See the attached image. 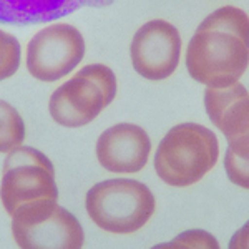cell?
<instances>
[{
  "mask_svg": "<svg viewBox=\"0 0 249 249\" xmlns=\"http://www.w3.org/2000/svg\"><path fill=\"white\" fill-rule=\"evenodd\" d=\"M186 70L195 82L226 88L249 65V17L238 7L214 10L198 25L186 48Z\"/></svg>",
  "mask_w": 249,
  "mask_h": 249,
  "instance_id": "6da1fadb",
  "label": "cell"
},
{
  "mask_svg": "<svg viewBox=\"0 0 249 249\" xmlns=\"http://www.w3.org/2000/svg\"><path fill=\"white\" fill-rule=\"evenodd\" d=\"M219 142L210 128L199 123H179L160 142L155 171L175 188H188L210 173L218 163Z\"/></svg>",
  "mask_w": 249,
  "mask_h": 249,
  "instance_id": "7a4b0ae2",
  "label": "cell"
},
{
  "mask_svg": "<svg viewBox=\"0 0 249 249\" xmlns=\"http://www.w3.org/2000/svg\"><path fill=\"white\" fill-rule=\"evenodd\" d=\"M156 199L142 181L115 178L87 191L85 210L100 230L111 234H133L155 214Z\"/></svg>",
  "mask_w": 249,
  "mask_h": 249,
  "instance_id": "3957f363",
  "label": "cell"
},
{
  "mask_svg": "<svg viewBox=\"0 0 249 249\" xmlns=\"http://www.w3.org/2000/svg\"><path fill=\"white\" fill-rule=\"evenodd\" d=\"M116 91L115 71L103 63H90L52 93L48 111L60 126H85L111 105Z\"/></svg>",
  "mask_w": 249,
  "mask_h": 249,
  "instance_id": "277c9868",
  "label": "cell"
},
{
  "mask_svg": "<svg viewBox=\"0 0 249 249\" xmlns=\"http://www.w3.org/2000/svg\"><path fill=\"white\" fill-rule=\"evenodd\" d=\"M10 218L14 239L23 249H80L85 244L80 221L57 199L23 203Z\"/></svg>",
  "mask_w": 249,
  "mask_h": 249,
  "instance_id": "5b68a950",
  "label": "cell"
},
{
  "mask_svg": "<svg viewBox=\"0 0 249 249\" xmlns=\"http://www.w3.org/2000/svg\"><path fill=\"white\" fill-rule=\"evenodd\" d=\"M0 199L9 214L23 203L58 199L55 168L48 156L23 144L9 151L3 161Z\"/></svg>",
  "mask_w": 249,
  "mask_h": 249,
  "instance_id": "8992f818",
  "label": "cell"
},
{
  "mask_svg": "<svg viewBox=\"0 0 249 249\" xmlns=\"http://www.w3.org/2000/svg\"><path fill=\"white\" fill-rule=\"evenodd\" d=\"M85 38L70 23H52L32 37L27 45V70L40 82H58L85 57Z\"/></svg>",
  "mask_w": 249,
  "mask_h": 249,
  "instance_id": "52a82bcc",
  "label": "cell"
},
{
  "mask_svg": "<svg viewBox=\"0 0 249 249\" xmlns=\"http://www.w3.org/2000/svg\"><path fill=\"white\" fill-rule=\"evenodd\" d=\"M131 65L144 80L161 82L176 71L181 57V35L166 20H150L135 32L130 45Z\"/></svg>",
  "mask_w": 249,
  "mask_h": 249,
  "instance_id": "ba28073f",
  "label": "cell"
},
{
  "mask_svg": "<svg viewBox=\"0 0 249 249\" xmlns=\"http://www.w3.org/2000/svg\"><path fill=\"white\" fill-rule=\"evenodd\" d=\"M98 163L110 173L133 175L146 166L151 153V140L135 123H116L96 140Z\"/></svg>",
  "mask_w": 249,
  "mask_h": 249,
  "instance_id": "9c48e42d",
  "label": "cell"
},
{
  "mask_svg": "<svg viewBox=\"0 0 249 249\" xmlns=\"http://www.w3.org/2000/svg\"><path fill=\"white\" fill-rule=\"evenodd\" d=\"M113 2L115 0H0V23L30 25L53 22L83 7L102 9Z\"/></svg>",
  "mask_w": 249,
  "mask_h": 249,
  "instance_id": "30bf717a",
  "label": "cell"
},
{
  "mask_svg": "<svg viewBox=\"0 0 249 249\" xmlns=\"http://www.w3.org/2000/svg\"><path fill=\"white\" fill-rule=\"evenodd\" d=\"M218 130L226 136L228 150L249 160V95L236 100L228 108Z\"/></svg>",
  "mask_w": 249,
  "mask_h": 249,
  "instance_id": "8fae6325",
  "label": "cell"
},
{
  "mask_svg": "<svg viewBox=\"0 0 249 249\" xmlns=\"http://www.w3.org/2000/svg\"><path fill=\"white\" fill-rule=\"evenodd\" d=\"M249 95L246 87L243 83L236 82L231 87L226 88H211L206 87L204 90V110H206L208 118L216 128L219 126L221 120H223L224 113L228 111L236 100L243 98V96Z\"/></svg>",
  "mask_w": 249,
  "mask_h": 249,
  "instance_id": "7c38bea8",
  "label": "cell"
},
{
  "mask_svg": "<svg viewBox=\"0 0 249 249\" xmlns=\"http://www.w3.org/2000/svg\"><path fill=\"white\" fill-rule=\"evenodd\" d=\"M23 140L25 123L22 115L9 102L0 100V153H9L23 144Z\"/></svg>",
  "mask_w": 249,
  "mask_h": 249,
  "instance_id": "4fadbf2b",
  "label": "cell"
},
{
  "mask_svg": "<svg viewBox=\"0 0 249 249\" xmlns=\"http://www.w3.org/2000/svg\"><path fill=\"white\" fill-rule=\"evenodd\" d=\"M20 58H22V48L18 40L0 29V82L17 73Z\"/></svg>",
  "mask_w": 249,
  "mask_h": 249,
  "instance_id": "5bb4252c",
  "label": "cell"
},
{
  "mask_svg": "<svg viewBox=\"0 0 249 249\" xmlns=\"http://www.w3.org/2000/svg\"><path fill=\"white\" fill-rule=\"evenodd\" d=\"M158 248H219V243L214 239V236L201 230L184 231L179 236H176L171 243L160 244Z\"/></svg>",
  "mask_w": 249,
  "mask_h": 249,
  "instance_id": "9a60e30c",
  "label": "cell"
},
{
  "mask_svg": "<svg viewBox=\"0 0 249 249\" xmlns=\"http://www.w3.org/2000/svg\"><path fill=\"white\" fill-rule=\"evenodd\" d=\"M224 170L232 184L243 190H249V160L239 158L231 150H228L224 155Z\"/></svg>",
  "mask_w": 249,
  "mask_h": 249,
  "instance_id": "2e32d148",
  "label": "cell"
},
{
  "mask_svg": "<svg viewBox=\"0 0 249 249\" xmlns=\"http://www.w3.org/2000/svg\"><path fill=\"white\" fill-rule=\"evenodd\" d=\"M228 246L230 249H249V221L231 236Z\"/></svg>",
  "mask_w": 249,
  "mask_h": 249,
  "instance_id": "e0dca14e",
  "label": "cell"
}]
</instances>
